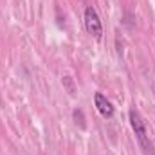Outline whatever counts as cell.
Masks as SVG:
<instances>
[{
    "instance_id": "6da1fadb",
    "label": "cell",
    "mask_w": 155,
    "mask_h": 155,
    "mask_svg": "<svg viewBox=\"0 0 155 155\" xmlns=\"http://www.w3.org/2000/svg\"><path fill=\"white\" fill-rule=\"evenodd\" d=\"M128 119H130V124H132V130L135 134V139L143 150V155H155L153 144L150 141V135H148V130H146V124L143 121V117L139 114V110L135 108H130L128 112Z\"/></svg>"
},
{
    "instance_id": "7a4b0ae2",
    "label": "cell",
    "mask_w": 155,
    "mask_h": 155,
    "mask_svg": "<svg viewBox=\"0 0 155 155\" xmlns=\"http://www.w3.org/2000/svg\"><path fill=\"white\" fill-rule=\"evenodd\" d=\"M83 20H85V29H87V33H88L90 36H94L96 40L103 38V24H101V18H99L97 11H96L92 5H88V7L85 9Z\"/></svg>"
},
{
    "instance_id": "3957f363",
    "label": "cell",
    "mask_w": 155,
    "mask_h": 155,
    "mask_svg": "<svg viewBox=\"0 0 155 155\" xmlns=\"http://www.w3.org/2000/svg\"><path fill=\"white\" fill-rule=\"evenodd\" d=\"M94 105H96V108H97V112H99L101 117H105V119H112L114 117V107H112V103L101 92L94 94Z\"/></svg>"
},
{
    "instance_id": "277c9868",
    "label": "cell",
    "mask_w": 155,
    "mask_h": 155,
    "mask_svg": "<svg viewBox=\"0 0 155 155\" xmlns=\"http://www.w3.org/2000/svg\"><path fill=\"white\" fill-rule=\"evenodd\" d=\"M72 119H74L76 126H79L81 130H85L87 123H85V116H83V110H79V108H76V110L72 112Z\"/></svg>"
}]
</instances>
